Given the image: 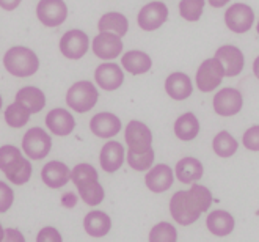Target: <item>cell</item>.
Listing matches in <instances>:
<instances>
[{
    "label": "cell",
    "instance_id": "8fae6325",
    "mask_svg": "<svg viewBox=\"0 0 259 242\" xmlns=\"http://www.w3.org/2000/svg\"><path fill=\"white\" fill-rule=\"evenodd\" d=\"M88 35L82 30H69L60 39V51L69 60H79L88 52Z\"/></svg>",
    "mask_w": 259,
    "mask_h": 242
},
{
    "label": "cell",
    "instance_id": "d4e9b609",
    "mask_svg": "<svg viewBox=\"0 0 259 242\" xmlns=\"http://www.w3.org/2000/svg\"><path fill=\"white\" fill-rule=\"evenodd\" d=\"M16 102H19L24 109L28 110V113H38L44 109L46 105V96L36 87H24L16 93Z\"/></svg>",
    "mask_w": 259,
    "mask_h": 242
},
{
    "label": "cell",
    "instance_id": "ffe728a7",
    "mask_svg": "<svg viewBox=\"0 0 259 242\" xmlns=\"http://www.w3.org/2000/svg\"><path fill=\"white\" fill-rule=\"evenodd\" d=\"M123 51V41L118 35L102 32L93 39V52L102 60L116 58Z\"/></svg>",
    "mask_w": 259,
    "mask_h": 242
},
{
    "label": "cell",
    "instance_id": "8992f818",
    "mask_svg": "<svg viewBox=\"0 0 259 242\" xmlns=\"http://www.w3.org/2000/svg\"><path fill=\"white\" fill-rule=\"evenodd\" d=\"M52 139L51 135L41 128L28 129L22 137V149L27 157L41 160L51 153Z\"/></svg>",
    "mask_w": 259,
    "mask_h": 242
},
{
    "label": "cell",
    "instance_id": "4dcf8cb0",
    "mask_svg": "<svg viewBox=\"0 0 259 242\" xmlns=\"http://www.w3.org/2000/svg\"><path fill=\"white\" fill-rule=\"evenodd\" d=\"M30 119V113L27 109H24L19 102H13L10 104L7 110H5V121L7 125L14 128V129H19L22 126H25Z\"/></svg>",
    "mask_w": 259,
    "mask_h": 242
},
{
    "label": "cell",
    "instance_id": "30bf717a",
    "mask_svg": "<svg viewBox=\"0 0 259 242\" xmlns=\"http://www.w3.org/2000/svg\"><path fill=\"white\" fill-rule=\"evenodd\" d=\"M225 22L234 33H245L254 22V13L245 4H234L225 13Z\"/></svg>",
    "mask_w": 259,
    "mask_h": 242
},
{
    "label": "cell",
    "instance_id": "e0dca14e",
    "mask_svg": "<svg viewBox=\"0 0 259 242\" xmlns=\"http://www.w3.org/2000/svg\"><path fill=\"white\" fill-rule=\"evenodd\" d=\"M90 129L96 137L110 139L121 131V119L110 112H101L91 118Z\"/></svg>",
    "mask_w": 259,
    "mask_h": 242
},
{
    "label": "cell",
    "instance_id": "277c9868",
    "mask_svg": "<svg viewBox=\"0 0 259 242\" xmlns=\"http://www.w3.org/2000/svg\"><path fill=\"white\" fill-rule=\"evenodd\" d=\"M4 65L7 71L16 77H30L39 68V60L36 54L24 46H16L7 51L4 57Z\"/></svg>",
    "mask_w": 259,
    "mask_h": 242
},
{
    "label": "cell",
    "instance_id": "44dd1931",
    "mask_svg": "<svg viewBox=\"0 0 259 242\" xmlns=\"http://www.w3.org/2000/svg\"><path fill=\"white\" fill-rule=\"evenodd\" d=\"M46 126L55 135H69L75 128V121L68 110L54 109L46 116Z\"/></svg>",
    "mask_w": 259,
    "mask_h": 242
},
{
    "label": "cell",
    "instance_id": "9c48e42d",
    "mask_svg": "<svg viewBox=\"0 0 259 242\" xmlns=\"http://www.w3.org/2000/svg\"><path fill=\"white\" fill-rule=\"evenodd\" d=\"M38 19L46 27H58L66 21L68 8L63 0H39L36 7Z\"/></svg>",
    "mask_w": 259,
    "mask_h": 242
},
{
    "label": "cell",
    "instance_id": "f546056e",
    "mask_svg": "<svg viewBox=\"0 0 259 242\" xmlns=\"http://www.w3.org/2000/svg\"><path fill=\"white\" fill-rule=\"evenodd\" d=\"M237 140L226 131L219 132L214 137V142H212V148H214L215 154L220 157H231L237 151Z\"/></svg>",
    "mask_w": 259,
    "mask_h": 242
},
{
    "label": "cell",
    "instance_id": "7bdbcfd3",
    "mask_svg": "<svg viewBox=\"0 0 259 242\" xmlns=\"http://www.w3.org/2000/svg\"><path fill=\"white\" fill-rule=\"evenodd\" d=\"M4 236H5V230H4V226L0 225V242L4 240Z\"/></svg>",
    "mask_w": 259,
    "mask_h": 242
},
{
    "label": "cell",
    "instance_id": "6da1fadb",
    "mask_svg": "<svg viewBox=\"0 0 259 242\" xmlns=\"http://www.w3.org/2000/svg\"><path fill=\"white\" fill-rule=\"evenodd\" d=\"M210 205V190L204 186L193 184L189 190H179L171 196L170 213L179 225L187 226L200 219L201 213H206Z\"/></svg>",
    "mask_w": 259,
    "mask_h": 242
},
{
    "label": "cell",
    "instance_id": "d590c367",
    "mask_svg": "<svg viewBox=\"0 0 259 242\" xmlns=\"http://www.w3.org/2000/svg\"><path fill=\"white\" fill-rule=\"evenodd\" d=\"M243 146L250 151H259V126H253L243 134Z\"/></svg>",
    "mask_w": 259,
    "mask_h": 242
},
{
    "label": "cell",
    "instance_id": "8d00e7d4",
    "mask_svg": "<svg viewBox=\"0 0 259 242\" xmlns=\"http://www.w3.org/2000/svg\"><path fill=\"white\" fill-rule=\"evenodd\" d=\"M36 242H63V237L54 226H44L36 236Z\"/></svg>",
    "mask_w": 259,
    "mask_h": 242
},
{
    "label": "cell",
    "instance_id": "60d3db41",
    "mask_svg": "<svg viewBox=\"0 0 259 242\" xmlns=\"http://www.w3.org/2000/svg\"><path fill=\"white\" fill-rule=\"evenodd\" d=\"M230 0H209V4L214 7V8H222V7H225Z\"/></svg>",
    "mask_w": 259,
    "mask_h": 242
},
{
    "label": "cell",
    "instance_id": "1f68e13d",
    "mask_svg": "<svg viewBox=\"0 0 259 242\" xmlns=\"http://www.w3.org/2000/svg\"><path fill=\"white\" fill-rule=\"evenodd\" d=\"M149 242H178V231L168 222H160L151 228Z\"/></svg>",
    "mask_w": 259,
    "mask_h": 242
},
{
    "label": "cell",
    "instance_id": "4fadbf2b",
    "mask_svg": "<svg viewBox=\"0 0 259 242\" xmlns=\"http://www.w3.org/2000/svg\"><path fill=\"white\" fill-rule=\"evenodd\" d=\"M242 105V95L236 88H223L214 96V110L222 116H233L239 113Z\"/></svg>",
    "mask_w": 259,
    "mask_h": 242
},
{
    "label": "cell",
    "instance_id": "52a82bcc",
    "mask_svg": "<svg viewBox=\"0 0 259 242\" xmlns=\"http://www.w3.org/2000/svg\"><path fill=\"white\" fill-rule=\"evenodd\" d=\"M124 139L129 146L127 151L134 154H143L152 148L151 129L145 123H142V121H137V119L129 121L124 131Z\"/></svg>",
    "mask_w": 259,
    "mask_h": 242
},
{
    "label": "cell",
    "instance_id": "3957f363",
    "mask_svg": "<svg viewBox=\"0 0 259 242\" xmlns=\"http://www.w3.org/2000/svg\"><path fill=\"white\" fill-rule=\"evenodd\" d=\"M0 170L13 184L22 186L32 176V164L22 156L19 148L5 145L0 146Z\"/></svg>",
    "mask_w": 259,
    "mask_h": 242
},
{
    "label": "cell",
    "instance_id": "f6af8a7d",
    "mask_svg": "<svg viewBox=\"0 0 259 242\" xmlns=\"http://www.w3.org/2000/svg\"><path fill=\"white\" fill-rule=\"evenodd\" d=\"M256 28H257V33H259V21H257V25H256Z\"/></svg>",
    "mask_w": 259,
    "mask_h": 242
},
{
    "label": "cell",
    "instance_id": "5bb4252c",
    "mask_svg": "<svg viewBox=\"0 0 259 242\" xmlns=\"http://www.w3.org/2000/svg\"><path fill=\"white\" fill-rule=\"evenodd\" d=\"M214 58L220 62V65L223 66L225 75H228V77L239 75L243 69V63H245L242 51L236 46H222L215 52Z\"/></svg>",
    "mask_w": 259,
    "mask_h": 242
},
{
    "label": "cell",
    "instance_id": "603a6c76",
    "mask_svg": "<svg viewBox=\"0 0 259 242\" xmlns=\"http://www.w3.org/2000/svg\"><path fill=\"white\" fill-rule=\"evenodd\" d=\"M85 231L93 237H104L112 228V219L102 211H91L83 219Z\"/></svg>",
    "mask_w": 259,
    "mask_h": 242
},
{
    "label": "cell",
    "instance_id": "ee69618b",
    "mask_svg": "<svg viewBox=\"0 0 259 242\" xmlns=\"http://www.w3.org/2000/svg\"><path fill=\"white\" fill-rule=\"evenodd\" d=\"M2 104H4V101H2V96H0V109H2Z\"/></svg>",
    "mask_w": 259,
    "mask_h": 242
},
{
    "label": "cell",
    "instance_id": "cb8c5ba5",
    "mask_svg": "<svg viewBox=\"0 0 259 242\" xmlns=\"http://www.w3.org/2000/svg\"><path fill=\"white\" fill-rule=\"evenodd\" d=\"M207 230L215 236H228L234 230V217L226 211H212L206 219Z\"/></svg>",
    "mask_w": 259,
    "mask_h": 242
},
{
    "label": "cell",
    "instance_id": "7a4b0ae2",
    "mask_svg": "<svg viewBox=\"0 0 259 242\" xmlns=\"http://www.w3.org/2000/svg\"><path fill=\"white\" fill-rule=\"evenodd\" d=\"M71 179L79 190V196L88 206H98L104 200V187L93 165L79 164L71 170Z\"/></svg>",
    "mask_w": 259,
    "mask_h": 242
},
{
    "label": "cell",
    "instance_id": "484cf974",
    "mask_svg": "<svg viewBox=\"0 0 259 242\" xmlns=\"http://www.w3.org/2000/svg\"><path fill=\"white\" fill-rule=\"evenodd\" d=\"M176 178L182 184H192L203 176V164L195 157H184L176 164Z\"/></svg>",
    "mask_w": 259,
    "mask_h": 242
},
{
    "label": "cell",
    "instance_id": "5b68a950",
    "mask_svg": "<svg viewBox=\"0 0 259 242\" xmlns=\"http://www.w3.org/2000/svg\"><path fill=\"white\" fill-rule=\"evenodd\" d=\"M98 98H99L98 88L88 80H80L75 82L68 90L66 104L77 113H85L95 107Z\"/></svg>",
    "mask_w": 259,
    "mask_h": 242
},
{
    "label": "cell",
    "instance_id": "d6a6232c",
    "mask_svg": "<svg viewBox=\"0 0 259 242\" xmlns=\"http://www.w3.org/2000/svg\"><path fill=\"white\" fill-rule=\"evenodd\" d=\"M204 8V0H181L179 13L186 21L195 22L201 18V13Z\"/></svg>",
    "mask_w": 259,
    "mask_h": 242
},
{
    "label": "cell",
    "instance_id": "7c38bea8",
    "mask_svg": "<svg viewBox=\"0 0 259 242\" xmlns=\"http://www.w3.org/2000/svg\"><path fill=\"white\" fill-rule=\"evenodd\" d=\"M166 19H168L166 5L163 2H151L140 10L137 22H139L140 28L151 32V30H157L160 25H163Z\"/></svg>",
    "mask_w": 259,
    "mask_h": 242
},
{
    "label": "cell",
    "instance_id": "ab89813d",
    "mask_svg": "<svg viewBox=\"0 0 259 242\" xmlns=\"http://www.w3.org/2000/svg\"><path fill=\"white\" fill-rule=\"evenodd\" d=\"M21 4V0H0V8H4L7 11H13L14 8H18Z\"/></svg>",
    "mask_w": 259,
    "mask_h": 242
},
{
    "label": "cell",
    "instance_id": "836d02e7",
    "mask_svg": "<svg viewBox=\"0 0 259 242\" xmlns=\"http://www.w3.org/2000/svg\"><path fill=\"white\" fill-rule=\"evenodd\" d=\"M152 162H154V149H149L143 154H134L127 151V164L129 167L137 172H146L151 169Z\"/></svg>",
    "mask_w": 259,
    "mask_h": 242
},
{
    "label": "cell",
    "instance_id": "83f0119b",
    "mask_svg": "<svg viewBox=\"0 0 259 242\" xmlns=\"http://www.w3.org/2000/svg\"><path fill=\"white\" fill-rule=\"evenodd\" d=\"M98 28H99L101 33L107 32V33L118 35L121 38L127 32L129 21L126 19L124 14H121V13H105L104 16L99 19Z\"/></svg>",
    "mask_w": 259,
    "mask_h": 242
},
{
    "label": "cell",
    "instance_id": "4316f807",
    "mask_svg": "<svg viewBox=\"0 0 259 242\" xmlns=\"http://www.w3.org/2000/svg\"><path fill=\"white\" fill-rule=\"evenodd\" d=\"M121 65H123V68L127 72L139 75V74L148 72L152 66V62H151V57L142 51H129L121 58Z\"/></svg>",
    "mask_w": 259,
    "mask_h": 242
},
{
    "label": "cell",
    "instance_id": "7402d4cb",
    "mask_svg": "<svg viewBox=\"0 0 259 242\" xmlns=\"http://www.w3.org/2000/svg\"><path fill=\"white\" fill-rule=\"evenodd\" d=\"M165 90H166V93L170 95V98L176 101H182V99H187L192 95L193 87L187 74L173 72L165 80Z\"/></svg>",
    "mask_w": 259,
    "mask_h": 242
},
{
    "label": "cell",
    "instance_id": "ac0fdd59",
    "mask_svg": "<svg viewBox=\"0 0 259 242\" xmlns=\"http://www.w3.org/2000/svg\"><path fill=\"white\" fill-rule=\"evenodd\" d=\"M95 79L102 90L113 92L124 82V72L116 63H102L95 71Z\"/></svg>",
    "mask_w": 259,
    "mask_h": 242
},
{
    "label": "cell",
    "instance_id": "9a60e30c",
    "mask_svg": "<svg viewBox=\"0 0 259 242\" xmlns=\"http://www.w3.org/2000/svg\"><path fill=\"white\" fill-rule=\"evenodd\" d=\"M41 179L42 183L51 189H60L71 179V170L66 164L60 160H51L46 164L41 170Z\"/></svg>",
    "mask_w": 259,
    "mask_h": 242
},
{
    "label": "cell",
    "instance_id": "f35d334b",
    "mask_svg": "<svg viewBox=\"0 0 259 242\" xmlns=\"http://www.w3.org/2000/svg\"><path fill=\"white\" fill-rule=\"evenodd\" d=\"M62 203L66 208H72V206H75V203H77V196H75V193H72V192H68L66 195H63Z\"/></svg>",
    "mask_w": 259,
    "mask_h": 242
},
{
    "label": "cell",
    "instance_id": "2e32d148",
    "mask_svg": "<svg viewBox=\"0 0 259 242\" xmlns=\"http://www.w3.org/2000/svg\"><path fill=\"white\" fill-rule=\"evenodd\" d=\"M173 181H175L173 170L165 164H159L156 167L149 169V172L146 173V178H145L146 187L154 193L166 192L173 186Z\"/></svg>",
    "mask_w": 259,
    "mask_h": 242
},
{
    "label": "cell",
    "instance_id": "ba28073f",
    "mask_svg": "<svg viewBox=\"0 0 259 242\" xmlns=\"http://www.w3.org/2000/svg\"><path fill=\"white\" fill-rule=\"evenodd\" d=\"M223 77H225V71L219 60L207 58L196 71V85L201 92L209 93V92H214L222 84Z\"/></svg>",
    "mask_w": 259,
    "mask_h": 242
},
{
    "label": "cell",
    "instance_id": "f1b7e54d",
    "mask_svg": "<svg viewBox=\"0 0 259 242\" xmlns=\"http://www.w3.org/2000/svg\"><path fill=\"white\" fill-rule=\"evenodd\" d=\"M198 132H200V121H198V118L192 112L181 115L176 119L175 134L178 139L184 140V142H190L196 137Z\"/></svg>",
    "mask_w": 259,
    "mask_h": 242
},
{
    "label": "cell",
    "instance_id": "e575fe53",
    "mask_svg": "<svg viewBox=\"0 0 259 242\" xmlns=\"http://www.w3.org/2000/svg\"><path fill=\"white\" fill-rule=\"evenodd\" d=\"M14 201V193L13 189L0 181V213H7V211L13 206Z\"/></svg>",
    "mask_w": 259,
    "mask_h": 242
},
{
    "label": "cell",
    "instance_id": "b9f144b4",
    "mask_svg": "<svg viewBox=\"0 0 259 242\" xmlns=\"http://www.w3.org/2000/svg\"><path fill=\"white\" fill-rule=\"evenodd\" d=\"M253 71H254V75L259 79V57L254 60V63H253Z\"/></svg>",
    "mask_w": 259,
    "mask_h": 242
},
{
    "label": "cell",
    "instance_id": "74e56055",
    "mask_svg": "<svg viewBox=\"0 0 259 242\" xmlns=\"http://www.w3.org/2000/svg\"><path fill=\"white\" fill-rule=\"evenodd\" d=\"M2 242H25V237H24V234H22L19 230H16V228H7Z\"/></svg>",
    "mask_w": 259,
    "mask_h": 242
},
{
    "label": "cell",
    "instance_id": "d6986e66",
    "mask_svg": "<svg viewBox=\"0 0 259 242\" xmlns=\"http://www.w3.org/2000/svg\"><path fill=\"white\" fill-rule=\"evenodd\" d=\"M124 146L119 142H107L99 154V162H101V169L107 173L118 172L121 169V165L124 164Z\"/></svg>",
    "mask_w": 259,
    "mask_h": 242
}]
</instances>
